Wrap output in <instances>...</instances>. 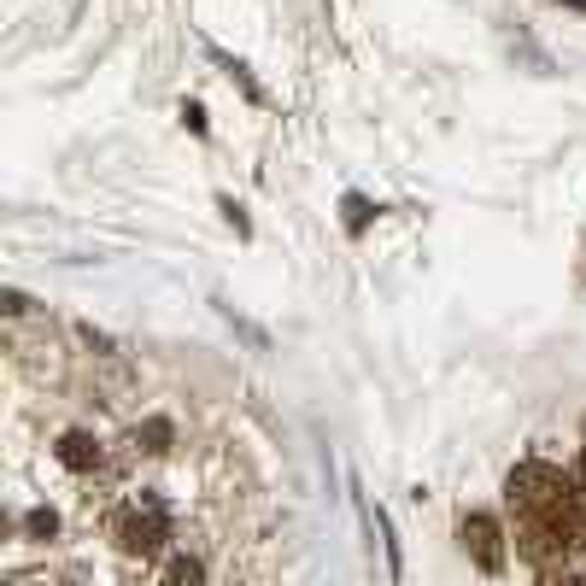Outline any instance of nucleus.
<instances>
[{
    "instance_id": "nucleus-3",
    "label": "nucleus",
    "mask_w": 586,
    "mask_h": 586,
    "mask_svg": "<svg viewBox=\"0 0 586 586\" xmlns=\"http://www.w3.org/2000/svg\"><path fill=\"white\" fill-rule=\"evenodd\" d=\"M464 552L481 563L487 575H504V540H499V522L493 516H464Z\"/></svg>"
},
{
    "instance_id": "nucleus-8",
    "label": "nucleus",
    "mask_w": 586,
    "mask_h": 586,
    "mask_svg": "<svg viewBox=\"0 0 586 586\" xmlns=\"http://www.w3.org/2000/svg\"><path fill=\"white\" fill-rule=\"evenodd\" d=\"M563 7H580V12H586V0H563Z\"/></svg>"
},
{
    "instance_id": "nucleus-9",
    "label": "nucleus",
    "mask_w": 586,
    "mask_h": 586,
    "mask_svg": "<svg viewBox=\"0 0 586 586\" xmlns=\"http://www.w3.org/2000/svg\"><path fill=\"white\" fill-rule=\"evenodd\" d=\"M557 586H586V580H557Z\"/></svg>"
},
{
    "instance_id": "nucleus-1",
    "label": "nucleus",
    "mask_w": 586,
    "mask_h": 586,
    "mask_svg": "<svg viewBox=\"0 0 586 586\" xmlns=\"http://www.w3.org/2000/svg\"><path fill=\"white\" fill-rule=\"evenodd\" d=\"M510 499V516H516V540L534 563H557V557H575L580 540H586V516H580V493L575 481L563 476L557 464H522L504 487Z\"/></svg>"
},
{
    "instance_id": "nucleus-5",
    "label": "nucleus",
    "mask_w": 586,
    "mask_h": 586,
    "mask_svg": "<svg viewBox=\"0 0 586 586\" xmlns=\"http://www.w3.org/2000/svg\"><path fill=\"white\" fill-rule=\"evenodd\" d=\"M200 563L194 557H177V563H170V575H164V586H200Z\"/></svg>"
},
{
    "instance_id": "nucleus-7",
    "label": "nucleus",
    "mask_w": 586,
    "mask_h": 586,
    "mask_svg": "<svg viewBox=\"0 0 586 586\" xmlns=\"http://www.w3.org/2000/svg\"><path fill=\"white\" fill-rule=\"evenodd\" d=\"M30 534H53V510H35V516H30Z\"/></svg>"
},
{
    "instance_id": "nucleus-6",
    "label": "nucleus",
    "mask_w": 586,
    "mask_h": 586,
    "mask_svg": "<svg viewBox=\"0 0 586 586\" xmlns=\"http://www.w3.org/2000/svg\"><path fill=\"white\" fill-rule=\"evenodd\" d=\"M364 217H370V205H364V200L352 194V200H347V230L358 235V230H364Z\"/></svg>"
},
{
    "instance_id": "nucleus-4",
    "label": "nucleus",
    "mask_w": 586,
    "mask_h": 586,
    "mask_svg": "<svg viewBox=\"0 0 586 586\" xmlns=\"http://www.w3.org/2000/svg\"><path fill=\"white\" fill-rule=\"evenodd\" d=\"M60 464L65 469H94V464H100V440H94V434H65V440H60Z\"/></svg>"
},
{
    "instance_id": "nucleus-2",
    "label": "nucleus",
    "mask_w": 586,
    "mask_h": 586,
    "mask_svg": "<svg viewBox=\"0 0 586 586\" xmlns=\"http://www.w3.org/2000/svg\"><path fill=\"white\" fill-rule=\"evenodd\" d=\"M164 534H170V510L153 493H136L118 516H111V540H118L124 552H159Z\"/></svg>"
}]
</instances>
